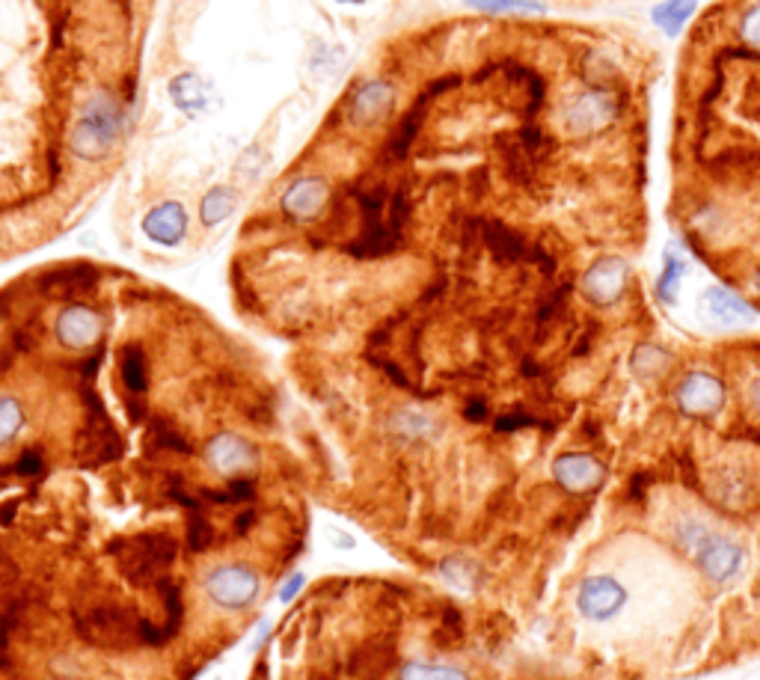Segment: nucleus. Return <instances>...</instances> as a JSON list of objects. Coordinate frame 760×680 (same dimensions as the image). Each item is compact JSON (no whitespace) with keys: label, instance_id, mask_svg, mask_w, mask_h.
<instances>
[{"label":"nucleus","instance_id":"obj_1","mask_svg":"<svg viewBox=\"0 0 760 680\" xmlns=\"http://www.w3.org/2000/svg\"><path fill=\"white\" fill-rule=\"evenodd\" d=\"M74 630L86 645L102 648V651H137V648H155V645L170 642L164 627L152 625L148 618L116 600H99V604H86L84 609H78Z\"/></svg>","mask_w":760,"mask_h":680},{"label":"nucleus","instance_id":"obj_2","mask_svg":"<svg viewBox=\"0 0 760 680\" xmlns=\"http://www.w3.org/2000/svg\"><path fill=\"white\" fill-rule=\"evenodd\" d=\"M677 547L692 556L698 568L713 583H731L742 570V547L722 532H713L701 521H680L675 526Z\"/></svg>","mask_w":760,"mask_h":680},{"label":"nucleus","instance_id":"obj_3","mask_svg":"<svg viewBox=\"0 0 760 680\" xmlns=\"http://www.w3.org/2000/svg\"><path fill=\"white\" fill-rule=\"evenodd\" d=\"M107 553L116 559V568L131 586L152 588L161 577H167V568L176 561L178 544L170 535L146 532V535L113 540Z\"/></svg>","mask_w":760,"mask_h":680},{"label":"nucleus","instance_id":"obj_4","mask_svg":"<svg viewBox=\"0 0 760 680\" xmlns=\"http://www.w3.org/2000/svg\"><path fill=\"white\" fill-rule=\"evenodd\" d=\"M122 134V111L107 93H95L81 111L69 150L84 161H104Z\"/></svg>","mask_w":760,"mask_h":680},{"label":"nucleus","instance_id":"obj_5","mask_svg":"<svg viewBox=\"0 0 760 680\" xmlns=\"http://www.w3.org/2000/svg\"><path fill=\"white\" fill-rule=\"evenodd\" d=\"M86 401V420L84 429L78 434V461L84 466H104L120 461L122 457V437L120 431L113 429L111 416L104 411L102 399L93 390H84Z\"/></svg>","mask_w":760,"mask_h":680},{"label":"nucleus","instance_id":"obj_6","mask_svg":"<svg viewBox=\"0 0 760 680\" xmlns=\"http://www.w3.org/2000/svg\"><path fill=\"white\" fill-rule=\"evenodd\" d=\"M630 286V261L622 256H603L585 270L579 289L594 307H615Z\"/></svg>","mask_w":760,"mask_h":680},{"label":"nucleus","instance_id":"obj_7","mask_svg":"<svg viewBox=\"0 0 760 680\" xmlns=\"http://www.w3.org/2000/svg\"><path fill=\"white\" fill-rule=\"evenodd\" d=\"M627 606V588L613 574H592L576 588V609L588 621H609Z\"/></svg>","mask_w":760,"mask_h":680},{"label":"nucleus","instance_id":"obj_8","mask_svg":"<svg viewBox=\"0 0 760 680\" xmlns=\"http://www.w3.org/2000/svg\"><path fill=\"white\" fill-rule=\"evenodd\" d=\"M675 399L680 413H687L692 420H710L725 408L728 390L722 378H716L713 372H689L677 383Z\"/></svg>","mask_w":760,"mask_h":680},{"label":"nucleus","instance_id":"obj_9","mask_svg":"<svg viewBox=\"0 0 760 680\" xmlns=\"http://www.w3.org/2000/svg\"><path fill=\"white\" fill-rule=\"evenodd\" d=\"M618 116L615 99L606 90H585L565 107V128L574 137H592L609 128Z\"/></svg>","mask_w":760,"mask_h":680},{"label":"nucleus","instance_id":"obj_10","mask_svg":"<svg viewBox=\"0 0 760 680\" xmlns=\"http://www.w3.org/2000/svg\"><path fill=\"white\" fill-rule=\"evenodd\" d=\"M205 591L217 606L244 609L259 595V577H256V570L244 568V565H226V568H214L205 577Z\"/></svg>","mask_w":760,"mask_h":680},{"label":"nucleus","instance_id":"obj_11","mask_svg":"<svg viewBox=\"0 0 760 680\" xmlns=\"http://www.w3.org/2000/svg\"><path fill=\"white\" fill-rule=\"evenodd\" d=\"M449 84H458V78H443V81L431 84L425 93L419 95L417 102H413V107L404 113V120L399 122V128L392 131V137L387 141V146L380 150V164H383V167H390V164H399V161L408 158L410 143H413V137H417V131L422 128V120H425L428 104L434 102L440 93H445V90H449Z\"/></svg>","mask_w":760,"mask_h":680},{"label":"nucleus","instance_id":"obj_12","mask_svg":"<svg viewBox=\"0 0 760 680\" xmlns=\"http://www.w3.org/2000/svg\"><path fill=\"white\" fill-rule=\"evenodd\" d=\"M698 316H701V321L707 327L731 330V327L751 324L754 321V309L737 291L725 289V286H710L698 298Z\"/></svg>","mask_w":760,"mask_h":680},{"label":"nucleus","instance_id":"obj_13","mask_svg":"<svg viewBox=\"0 0 760 680\" xmlns=\"http://www.w3.org/2000/svg\"><path fill=\"white\" fill-rule=\"evenodd\" d=\"M553 478L567 494H592L606 482V466L585 452H565L553 461Z\"/></svg>","mask_w":760,"mask_h":680},{"label":"nucleus","instance_id":"obj_14","mask_svg":"<svg viewBox=\"0 0 760 680\" xmlns=\"http://www.w3.org/2000/svg\"><path fill=\"white\" fill-rule=\"evenodd\" d=\"M327 199H330V187H327L325 178L309 176L300 178V182H291L286 187V194L279 199V208H283V215L297 220V224H309V220H316L325 212Z\"/></svg>","mask_w":760,"mask_h":680},{"label":"nucleus","instance_id":"obj_15","mask_svg":"<svg viewBox=\"0 0 760 680\" xmlns=\"http://www.w3.org/2000/svg\"><path fill=\"white\" fill-rule=\"evenodd\" d=\"M392 102H396V93L387 81H369V84H360L348 95V104H345V116L357 128H366V125H374L387 113L392 111Z\"/></svg>","mask_w":760,"mask_h":680},{"label":"nucleus","instance_id":"obj_16","mask_svg":"<svg viewBox=\"0 0 760 680\" xmlns=\"http://www.w3.org/2000/svg\"><path fill=\"white\" fill-rule=\"evenodd\" d=\"M104 321L95 309L84 307V303H74V307L63 309L60 318H57V339L63 342L65 348L72 351H84V348H93L99 339H102Z\"/></svg>","mask_w":760,"mask_h":680},{"label":"nucleus","instance_id":"obj_17","mask_svg":"<svg viewBox=\"0 0 760 680\" xmlns=\"http://www.w3.org/2000/svg\"><path fill=\"white\" fill-rule=\"evenodd\" d=\"M99 282V270L90 261H72V265H60V268L48 270L37 280V289L48 298H78L95 289Z\"/></svg>","mask_w":760,"mask_h":680},{"label":"nucleus","instance_id":"obj_18","mask_svg":"<svg viewBox=\"0 0 760 680\" xmlns=\"http://www.w3.org/2000/svg\"><path fill=\"white\" fill-rule=\"evenodd\" d=\"M205 461L212 464V470H217L220 475H238L247 473L253 464H256V449L247 443L238 434H217V437L208 440L205 446Z\"/></svg>","mask_w":760,"mask_h":680},{"label":"nucleus","instance_id":"obj_19","mask_svg":"<svg viewBox=\"0 0 760 680\" xmlns=\"http://www.w3.org/2000/svg\"><path fill=\"white\" fill-rule=\"evenodd\" d=\"M143 233L161 247H178L187 235V212L182 203L167 199L143 217Z\"/></svg>","mask_w":760,"mask_h":680},{"label":"nucleus","instance_id":"obj_20","mask_svg":"<svg viewBox=\"0 0 760 680\" xmlns=\"http://www.w3.org/2000/svg\"><path fill=\"white\" fill-rule=\"evenodd\" d=\"M396 662V645L392 642H366L351 653L348 674L357 680H378L383 671Z\"/></svg>","mask_w":760,"mask_h":680},{"label":"nucleus","instance_id":"obj_21","mask_svg":"<svg viewBox=\"0 0 760 680\" xmlns=\"http://www.w3.org/2000/svg\"><path fill=\"white\" fill-rule=\"evenodd\" d=\"M698 0H659L650 10L654 28L663 30L666 37H680V30L687 28L689 19L696 16Z\"/></svg>","mask_w":760,"mask_h":680},{"label":"nucleus","instance_id":"obj_22","mask_svg":"<svg viewBox=\"0 0 760 680\" xmlns=\"http://www.w3.org/2000/svg\"><path fill=\"white\" fill-rule=\"evenodd\" d=\"M687 270L689 261L680 256L677 247H668V250L663 253V274H659L657 280V298L663 300V303L675 307L677 295H680V282L687 277Z\"/></svg>","mask_w":760,"mask_h":680},{"label":"nucleus","instance_id":"obj_23","mask_svg":"<svg viewBox=\"0 0 760 680\" xmlns=\"http://www.w3.org/2000/svg\"><path fill=\"white\" fill-rule=\"evenodd\" d=\"M170 99H173V104H176L178 111L185 113H199L205 111V104H208V90H205L203 78L194 75V72H185V75H178L170 81Z\"/></svg>","mask_w":760,"mask_h":680},{"label":"nucleus","instance_id":"obj_24","mask_svg":"<svg viewBox=\"0 0 760 680\" xmlns=\"http://www.w3.org/2000/svg\"><path fill=\"white\" fill-rule=\"evenodd\" d=\"M235 206H238V194H235L233 187H212V190L203 196V203H199V220H203L205 229H214V226L223 224L226 217H233Z\"/></svg>","mask_w":760,"mask_h":680},{"label":"nucleus","instance_id":"obj_25","mask_svg":"<svg viewBox=\"0 0 760 680\" xmlns=\"http://www.w3.org/2000/svg\"><path fill=\"white\" fill-rule=\"evenodd\" d=\"M120 372H122V383H125L129 395H143V392L148 390V363L140 346L122 348Z\"/></svg>","mask_w":760,"mask_h":680},{"label":"nucleus","instance_id":"obj_26","mask_svg":"<svg viewBox=\"0 0 760 680\" xmlns=\"http://www.w3.org/2000/svg\"><path fill=\"white\" fill-rule=\"evenodd\" d=\"M146 446H148V452H170V455H182V457L194 455V446H191V443H187V440L182 437V434H178L167 420H161V416L152 420Z\"/></svg>","mask_w":760,"mask_h":680},{"label":"nucleus","instance_id":"obj_27","mask_svg":"<svg viewBox=\"0 0 760 680\" xmlns=\"http://www.w3.org/2000/svg\"><path fill=\"white\" fill-rule=\"evenodd\" d=\"M482 235H484V241H487V247H491L496 259L517 261V259H523V256H526V244L520 241L517 235L511 233V229H505V226L482 224Z\"/></svg>","mask_w":760,"mask_h":680},{"label":"nucleus","instance_id":"obj_28","mask_svg":"<svg viewBox=\"0 0 760 680\" xmlns=\"http://www.w3.org/2000/svg\"><path fill=\"white\" fill-rule=\"evenodd\" d=\"M466 7L487 16H544L547 7L541 0H464Z\"/></svg>","mask_w":760,"mask_h":680},{"label":"nucleus","instance_id":"obj_29","mask_svg":"<svg viewBox=\"0 0 760 680\" xmlns=\"http://www.w3.org/2000/svg\"><path fill=\"white\" fill-rule=\"evenodd\" d=\"M630 365H633V372L639 374L641 381H654V378H659V374L666 372L668 365H671V354H668L666 348L645 342V346H639L636 351H633Z\"/></svg>","mask_w":760,"mask_h":680},{"label":"nucleus","instance_id":"obj_30","mask_svg":"<svg viewBox=\"0 0 760 680\" xmlns=\"http://www.w3.org/2000/svg\"><path fill=\"white\" fill-rule=\"evenodd\" d=\"M187 550L191 553H205L214 547V526L208 523L203 512H191L187 517Z\"/></svg>","mask_w":760,"mask_h":680},{"label":"nucleus","instance_id":"obj_31","mask_svg":"<svg viewBox=\"0 0 760 680\" xmlns=\"http://www.w3.org/2000/svg\"><path fill=\"white\" fill-rule=\"evenodd\" d=\"M401 680H470L461 669L452 666H428V662H410L401 671Z\"/></svg>","mask_w":760,"mask_h":680},{"label":"nucleus","instance_id":"obj_32","mask_svg":"<svg viewBox=\"0 0 760 680\" xmlns=\"http://www.w3.org/2000/svg\"><path fill=\"white\" fill-rule=\"evenodd\" d=\"M21 422H24V411L12 395H0V446L10 443L19 434Z\"/></svg>","mask_w":760,"mask_h":680},{"label":"nucleus","instance_id":"obj_33","mask_svg":"<svg viewBox=\"0 0 760 680\" xmlns=\"http://www.w3.org/2000/svg\"><path fill=\"white\" fill-rule=\"evenodd\" d=\"M21 618V606L10 604L0 612V669H10V636Z\"/></svg>","mask_w":760,"mask_h":680},{"label":"nucleus","instance_id":"obj_34","mask_svg":"<svg viewBox=\"0 0 760 680\" xmlns=\"http://www.w3.org/2000/svg\"><path fill=\"white\" fill-rule=\"evenodd\" d=\"M740 39L749 48L760 51V3L749 7L740 19Z\"/></svg>","mask_w":760,"mask_h":680},{"label":"nucleus","instance_id":"obj_35","mask_svg":"<svg viewBox=\"0 0 760 680\" xmlns=\"http://www.w3.org/2000/svg\"><path fill=\"white\" fill-rule=\"evenodd\" d=\"M461 639H464V625H461V616H458L454 609H445L443 630L437 633V645H443V648H452V645H458Z\"/></svg>","mask_w":760,"mask_h":680},{"label":"nucleus","instance_id":"obj_36","mask_svg":"<svg viewBox=\"0 0 760 680\" xmlns=\"http://www.w3.org/2000/svg\"><path fill=\"white\" fill-rule=\"evenodd\" d=\"M10 473L24 475V478H30V475H39L42 473V452H39V449H28V452H24V455H21L19 461L10 466Z\"/></svg>","mask_w":760,"mask_h":680},{"label":"nucleus","instance_id":"obj_37","mask_svg":"<svg viewBox=\"0 0 760 680\" xmlns=\"http://www.w3.org/2000/svg\"><path fill=\"white\" fill-rule=\"evenodd\" d=\"M526 425H538V422L526 416V413H509V416H500L496 420V431H517L526 429Z\"/></svg>","mask_w":760,"mask_h":680},{"label":"nucleus","instance_id":"obj_38","mask_svg":"<svg viewBox=\"0 0 760 680\" xmlns=\"http://www.w3.org/2000/svg\"><path fill=\"white\" fill-rule=\"evenodd\" d=\"M125 408H129L131 422H143V420H146L148 411H146V401H143V395H131Z\"/></svg>","mask_w":760,"mask_h":680},{"label":"nucleus","instance_id":"obj_39","mask_svg":"<svg viewBox=\"0 0 760 680\" xmlns=\"http://www.w3.org/2000/svg\"><path fill=\"white\" fill-rule=\"evenodd\" d=\"M464 416L470 422H482L484 416H487V404H484V401H470L464 408Z\"/></svg>","mask_w":760,"mask_h":680},{"label":"nucleus","instance_id":"obj_40","mask_svg":"<svg viewBox=\"0 0 760 680\" xmlns=\"http://www.w3.org/2000/svg\"><path fill=\"white\" fill-rule=\"evenodd\" d=\"M749 404H751V411L760 413V374L749 383Z\"/></svg>","mask_w":760,"mask_h":680},{"label":"nucleus","instance_id":"obj_41","mask_svg":"<svg viewBox=\"0 0 760 680\" xmlns=\"http://www.w3.org/2000/svg\"><path fill=\"white\" fill-rule=\"evenodd\" d=\"M253 521H256V514H253V512H244L242 517H238V521H235V532H233V535H244V532H247V529H250V526H253Z\"/></svg>","mask_w":760,"mask_h":680},{"label":"nucleus","instance_id":"obj_42","mask_svg":"<svg viewBox=\"0 0 760 680\" xmlns=\"http://www.w3.org/2000/svg\"><path fill=\"white\" fill-rule=\"evenodd\" d=\"M645 482H648V478H641V475H636V482H633V491H630L633 503H636L639 496H645Z\"/></svg>","mask_w":760,"mask_h":680},{"label":"nucleus","instance_id":"obj_43","mask_svg":"<svg viewBox=\"0 0 760 680\" xmlns=\"http://www.w3.org/2000/svg\"><path fill=\"white\" fill-rule=\"evenodd\" d=\"M300 583H304V579H300V577L291 579V583H288L286 591H283V597H286V600H288V597H295V591H297V588H300Z\"/></svg>","mask_w":760,"mask_h":680},{"label":"nucleus","instance_id":"obj_44","mask_svg":"<svg viewBox=\"0 0 760 680\" xmlns=\"http://www.w3.org/2000/svg\"><path fill=\"white\" fill-rule=\"evenodd\" d=\"M342 3H362V0H342Z\"/></svg>","mask_w":760,"mask_h":680},{"label":"nucleus","instance_id":"obj_45","mask_svg":"<svg viewBox=\"0 0 760 680\" xmlns=\"http://www.w3.org/2000/svg\"><path fill=\"white\" fill-rule=\"evenodd\" d=\"M758 289H760V270H758Z\"/></svg>","mask_w":760,"mask_h":680},{"label":"nucleus","instance_id":"obj_46","mask_svg":"<svg viewBox=\"0 0 760 680\" xmlns=\"http://www.w3.org/2000/svg\"><path fill=\"white\" fill-rule=\"evenodd\" d=\"M321 680H327V678H321Z\"/></svg>","mask_w":760,"mask_h":680}]
</instances>
